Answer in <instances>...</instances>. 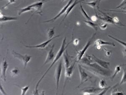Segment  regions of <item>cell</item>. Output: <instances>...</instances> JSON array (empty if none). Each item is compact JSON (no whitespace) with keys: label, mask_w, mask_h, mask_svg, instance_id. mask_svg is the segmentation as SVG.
<instances>
[{"label":"cell","mask_w":126,"mask_h":95,"mask_svg":"<svg viewBox=\"0 0 126 95\" xmlns=\"http://www.w3.org/2000/svg\"><path fill=\"white\" fill-rule=\"evenodd\" d=\"M106 86V82L104 79H101L99 83V88L101 89H105Z\"/></svg>","instance_id":"cell-30"},{"label":"cell","mask_w":126,"mask_h":95,"mask_svg":"<svg viewBox=\"0 0 126 95\" xmlns=\"http://www.w3.org/2000/svg\"><path fill=\"white\" fill-rule=\"evenodd\" d=\"M106 11H109L110 12H122V13H125V14H126V11H117V10H106Z\"/></svg>","instance_id":"cell-37"},{"label":"cell","mask_w":126,"mask_h":95,"mask_svg":"<svg viewBox=\"0 0 126 95\" xmlns=\"http://www.w3.org/2000/svg\"><path fill=\"white\" fill-rule=\"evenodd\" d=\"M54 28V27L52 28H50L47 32V37L49 39H51L53 37V36L55 34Z\"/></svg>","instance_id":"cell-24"},{"label":"cell","mask_w":126,"mask_h":95,"mask_svg":"<svg viewBox=\"0 0 126 95\" xmlns=\"http://www.w3.org/2000/svg\"><path fill=\"white\" fill-rule=\"evenodd\" d=\"M0 91H1L2 93L3 94H6V93L3 90V87H2V86L1 85H0Z\"/></svg>","instance_id":"cell-40"},{"label":"cell","mask_w":126,"mask_h":95,"mask_svg":"<svg viewBox=\"0 0 126 95\" xmlns=\"http://www.w3.org/2000/svg\"><path fill=\"white\" fill-rule=\"evenodd\" d=\"M54 44H53V46H52L50 50L47 53V58H46V60L45 62L44 65L50 62L52 60H53V59L54 58L55 55L54 52H53V49L54 48Z\"/></svg>","instance_id":"cell-12"},{"label":"cell","mask_w":126,"mask_h":95,"mask_svg":"<svg viewBox=\"0 0 126 95\" xmlns=\"http://www.w3.org/2000/svg\"><path fill=\"white\" fill-rule=\"evenodd\" d=\"M110 88V87H109V88H105V90H103V92H102L101 93H99L98 94H99V95H103V94H104L106 93V91H107L108 90V89H109Z\"/></svg>","instance_id":"cell-36"},{"label":"cell","mask_w":126,"mask_h":95,"mask_svg":"<svg viewBox=\"0 0 126 95\" xmlns=\"http://www.w3.org/2000/svg\"><path fill=\"white\" fill-rule=\"evenodd\" d=\"M108 36H109V37L110 38H111L112 39H113V40H114L116 41V42H117L118 43H119L120 44L122 45H123V46L125 47V48H126V42H123V41L120 40H119V39H116V38H114V37H113V36H110V35H108Z\"/></svg>","instance_id":"cell-29"},{"label":"cell","mask_w":126,"mask_h":95,"mask_svg":"<svg viewBox=\"0 0 126 95\" xmlns=\"http://www.w3.org/2000/svg\"><path fill=\"white\" fill-rule=\"evenodd\" d=\"M46 0H42V1H46Z\"/></svg>","instance_id":"cell-42"},{"label":"cell","mask_w":126,"mask_h":95,"mask_svg":"<svg viewBox=\"0 0 126 95\" xmlns=\"http://www.w3.org/2000/svg\"><path fill=\"white\" fill-rule=\"evenodd\" d=\"M84 21L85 23H86V24L88 25V26L92 27L94 29V30H97V26L98 24L96 23H94L93 22H92L91 21H87V20H84Z\"/></svg>","instance_id":"cell-21"},{"label":"cell","mask_w":126,"mask_h":95,"mask_svg":"<svg viewBox=\"0 0 126 95\" xmlns=\"http://www.w3.org/2000/svg\"><path fill=\"white\" fill-rule=\"evenodd\" d=\"M62 60H61L59 62L57 66L56 69L55 73V78L56 84V94H57L58 90L59 89V83L61 75L62 73Z\"/></svg>","instance_id":"cell-5"},{"label":"cell","mask_w":126,"mask_h":95,"mask_svg":"<svg viewBox=\"0 0 126 95\" xmlns=\"http://www.w3.org/2000/svg\"><path fill=\"white\" fill-rule=\"evenodd\" d=\"M97 16H92L91 19L93 22H95L96 20H97Z\"/></svg>","instance_id":"cell-38"},{"label":"cell","mask_w":126,"mask_h":95,"mask_svg":"<svg viewBox=\"0 0 126 95\" xmlns=\"http://www.w3.org/2000/svg\"><path fill=\"white\" fill-rule=\"evenodd\" d=\"M121 66H122V65L117 66L116 67L114 72L113 73V75L112 76L111 81L113 80V79H114L115 77L116 76V75H117L118 73H119V72H120L121 70Z\"/></svg>","instance_id":"cell-22"},{"label":"cell","mask_w":126,"mask_h":95,"mask_svg":"<svg viewBox=\"0 0 126 95\" xmlns=\"http://www.w3.org/2000/svg\"><path fill=\"white\" fill-rule=\"evenodd\" d=\"M92 59L96 62L99 66H101L103 68H104L105 69H109V66H110V63L105 61H102L101 60L97 58L96 56H94V55H93L92 56Z\"/></svg>","instance_id":"cell-9"},{"label":"cell","mask_w":126,"mask_h":95,"mask_svg":"<svg viewBox=\"0 0 126 95\" xmlns=\"http://www.w3.org/2000/svg\"><path fill=\"white\" fill-rule=\"evenodd\" d=\"M103 13V15L99 16V15H96L98 18L100 19L101 20H103L104 22H107L108 23H110L111 24H115L113 21V18L110 17L109 16H107L105 15L104 13Z\"/></svg>","instance_id":"cell-15"},{"label":"cell","mask_w":126,"mask_h":95,"mask_svg":"<svg viewBox=\"0 0 126 95\" xmlns=\"http://www.w3.org/2000/svg\"><path fill=\"white\" fill-rule=\"evenodd\" d=\"M96 33H94L92 37L90 38V40L87 42V43L86 44V45H85V47L83 48V49H82L81 50L79 51H77L78 52V55H77V61H79L80 60H81L82 58L83 57L84 55H85V52L87 50L88 48L90 47L92 43V41L93 40V39L94 38V36H95Z\"/></svg>","instance_id":"cell-4"},{"label":"cell","mask_w":126,"mask_h":95,"mask_svg":"<svg viewBox=\"0 0 126 95\" xmlns=\"http://www.w3.org/2000/svg\"><path fill=\"white\" fill-rule=\"evenodd\" d=\"M87 65L90 68H92L93 69V71L96 72V73H99L100 75L105 76H109L111 75V72L110 71L103 68L97 63L93 64L90 63L87 64Z\"/></svg>","instance_id":"cell-2"},{"label":"cell","mask_w":126,"mask_h":95,"mask_svg":"<svg viewBox=\"0 0 126 95\" xmlns=\"http://www.w3.org/2000/svg\"><path fill=\"white\" fill-rule=\"evenodd\" d=\"M18 19L17 17H8V16H3L2 15V16H0V23H3V22H7V21H14Z\"/></svg>","instance_id":"cell-19"},{"label":"cell","mask_w":126,"mask_h":95,"mask_svg":"<svg viewBox=\"0 0 126 95\" xmlns=\"http://www.w3.org/2000/svg\"><path fill=\"white\" fill-rule=\"evenodd\" d=\"M73 0H70L68 2L67 4L66 5V6L63 7V9H62L61 11V12H60L55 17L53 18V19H50V20H47V21H44V22H43L42 23H49V22H53V21H54L55 20H56L59 17H60V16H61L63 13L66 12L67 9L68 8V7L69 6L72 4V2L73 1Z\"/></svg>","instance_id":"cell-7"},{"label":"cell","mask_w":126,"mask_h":95,"mask_svg":"<svg viewBox=\"0 0 126 95\" xmlns=\"http://www.w3.org/2000/svg\"><path fill=\"white\" fill-rule=\"evenodd\" d=\"M122 52H123V54L124 57L125 58H126V48L124 49Z\"/></svg>","instance_id":"cell-39"},{"label":"cell","mask_w":126,"mask_h":95,"mask_svg":"<svg viewBox=\"0 0 126 95\" xmlns=\"http://www.w3.org/2000/svg\"><path fill=\"white\" fill-rule=\"evenodd\" d=\"M43 5V1L39 2L37 3H34L32 4L30 6L32 9H34L35 12H34L33 15H32L30 18L33 16L35 14H38L40 15H42L41 14L42 13V7Z\"/></svg>","instance_id":"cell-8"},{"label":"cell","mask_w":126,"mask_h":95,"mask_svg":"<svg viewBox=\"0 0 126 95\" xmlns=\"http://www.w3.org/2000/svg\"><path fill=\"white\" fill-rule=\"evenodd\" d=\"M15 85H16V86L18 87L19 88H20V89H21V91H22V94H21L23 95H25L26 94L27 91L29 89V87H30L29 85H27V86L24 87V88H22V87H21L20 86L17 85L16 84H15Z\"/></svg>","instance_id":"cell-27"},{"label":"cell","mask_w":126,"mask_h":95,"mask_svg":"<svg viewBox=\"0 0 126 95\" xmlns=\"http://www.w3.org/2000/svg\"><path fill=\"white\" fill-rule=\"evenodd\" d=\"M65 0H62V1L63 2V1H64Z\"/></svg>","instance_id":"cell-44"},{"label":"cell","mask_w":126,"mask_h":95,"mask_svg":"<svg viewBox=\"0 0 126 95\" xmlns=\"http://www.w3.org/2000/svg\"><path fill=\"white\" fill-rule=\"evenodd\" d=\"M99 26L101 30H105L107 28L108 24L107 23H102L100 24Z\"/></svg>","instance_id":"cell-32"},{"label":"cell","mask_w":126,"mask_h":95,"mask_svg":"<svg viewBox=\"0 0 126 95\" xmlns=\"http://www.w3.org/2000/svg\"><path fill=\"white\" fill-rule=\"evenodd\" d=\"M12 53L15 58H18L22 62L24 66V69L26 68L27 63L30 61L32 58V56L27 55H22L14 51H13Z\"/></svg>","instance_id":"cell-3"},{"label":"cell","mask_w":126,"mask_h":95,"mask_svg":"<svg viewBox=\"0 0 126 95\" xmlns=\"http://www.w3.org/2000/svg\"><path fill=\"white\" fill-rule=\"evenodd\" d=\"M79 39H76L73 41V44L75 45H78L79 44Z\"/></svg>","instance_id":"cell-35"},{"label":"cell","mask_w":126,"mask_h":95,"mask_svg":"<svg viewBox=\"0 0 126 95\" xmlns=\"http://www.w3.org/2000/svg\"><path fill=\"white\" fill-rule=\"evenodd\" d=\"M6 0L9 1V2L7 4H6V5H5L2 9H5L8 5L10 4L11 3H14L15 2V0Z\"/></svg>","instance_id":"cell-33"},{"label":"cell","mask_w":126,"mask_h":95,"mask_svg":"<svg viewBox=\"0 0 126 95\" xmlns=\"http://www.w3.org/2000/svg\"><path fill=\"white\" fill-rule=\"evenodd\" d=\"M78 0H75V2L73 3H72V4L71 5V6L70 5L69 6L68 8L67 9L66 12V15H65V16L64 18H63L62 22H63L64 21L66 17L69 15V14L72 11V10L73 9V8H74L75 6L78 4L79 3H80L82 1V0H80V1H78Z\"/></svg>","instance_id":"cell-18"},{"label":"cell","mask_w":126,"mask_h":95,"mask_svg":"<svg viewBox=\"0 0 126 95\" xmlns=\"http://www.w3.org/2000/svg\"><path fill=\"white\" fill-rule=\"evenodd\" d=\"M32 9V8L31 7V6L30 5V6H28L27 7L21 9H20L18 15H21V14H22V13H24V12L30 11V10H31Z\"/></svg>","instance_id":"cell-25"},{"label":"cell","mask_w":126,"mask_h":95,"mask_svg":"<svg viewBox=\"0 0 126 95\" xmlns=\"http://www.w3.org/2000/svg\"><path fill=\"white\" fill-rule=\"evenodd\" d=\"M49 0H46V1H49Z\"/></svg>","instance_id":"cell-43"},{"label":"cell","mask_w":126,"mask_h":95,"mask_svg":"<svg viewBox=\"0 0 126 95\" xmlns=\"http://www.w3.org/2000/svg\"><path fill=\"white\" fill-rule=\"evenodd\" d=\"M122 66H123L122 69H123V73L122 79H121L120 83V85L122 84L125 83L126 82V64H124Z\"/></svg>","instance_id":"cell-20"},{"label":"cell","mask_w":126,"mask_h":95,"mask_svg":"<svg viewBox=\"0 0 126 95\" xmlns=\"http://www.w3.org/2000/svg\"><path fill=\"white\" fill-rule=\"evenodd\" d=\"M80 8H81V11L82 12V14L83 15V16H84V17L86 18V19L88 20H90V21H92L91 19V18H90V17L88 16V15H87V12H86L85 11V10L84 9L83 7H82V6L81 3L80 4Z\"/></svg>","instance_id":"cell-23"},{"label":"cell","mask_w":126,"mask_h":95,"mask_svg":"<svg viewBox=\"0 0 126 95\" xmlns=\"http://www.w3.org/2000/svg\"><path fill=\"white\" fill-rule=\"evenodd\" d=\"M77 61H75L74 63L71 64V66H69V67L66 68L65 69V78H70L72 76V74L73 73V71L75 68V65L76 64Z\"/></svg>","instance_id":"cell-11"},{"label":"cell","mask_w":126,"mask_h":95,"mask_svg":"<svg viewBox=\"0 0 126 95\" xmlns=\"http://www.w3.org/2000/svg\"><path fill=\"white\" fill-rule=\"evenodd\" d=\"M121 8L122 9H126V0H123V1L119 6L116 7V9Z\"/></svg>","instance_id":"cell-31"},{"label":"cell","mask_w":126,"mask_h":95,"mask_svg":"<svg viewBox=\"0 0 126 95\" xmlns=\"http://www.w3.org/2000/svg\"><path fill=\"white\" fill-rule=\"evenodd\" d=\"M100 0H96V1H94L89 2V3H84L88 5V6H90V7H91L93 9H94L95 8H96L97 3L98 2L100 1Z\"/></svg>","instance_id":"cell-26"},{"label":"cell","mask_w":126,"mask_h":95,"mask_svg":"<svg viewBox=\"0 0 126 95\" xmlns=\"http://www.w3.org/2000/svg\"><path fill=\"white\" fill-rule=\"evenodd\" d=\"M104 50H105V55L107 57H110L112 54L111 51L106 50V49H104Z\"/></svg>","instance_id":"cell-34"},{"label":"cell","mask_w":126,"mask_h":95,"mask_svg":"<svg viewBox=\"0 0 126 95\" xmlns=\"http://www.w3.org/2000/svg\"><path fill=\"white\" fill-rule=\"evenodd\" d=\"M94 45L95 46H103V45H110L113 47L116 46V45L114 43L112 42H105L104 41L102 40L101 39H98L95 41L94 42Z\"/></svg>","instance_id":"cell-17"},{"label":"cell","mask_w":126,"mask_h":95,"mask_svg":"<svg viewBox=\"0 0 126 95\" xmlns=\"http://www.w3.org/2000/svg\"><path fill=\"white\" fill-rule=\"evenodd\" d=\"M66 37H65L64 39L63 40L62 46H61V47L60 49V50H59V52H58L57 54V55H56V57L55 58L54 60H53V62L52 63L51 65H50V66L49 67V68L47 69V70L46 71L44 74H43V76H42L41 78H40V79L39 80V81L37 82V85L36 86V88H35V90H37V88H38V87L39 86V84L40 83L41 81L43 79L44 77L46 76L47 72L50 70V69H51L52 67L53 66V65L55 63H56V62H57L59 59V58H61V57L62 56V55H63V52H65V51L66 50V49L67 48L68 45L72 42V40L71 42H70L67 45H66Z\"/></svg>","instance_id":"cell-1"},{"label":"cell","mask_w":126,"mask_h":95,"mask_svg":"<svg viewBox=\"0 0 126 95\" xmlns=\"http://www.w3.org/2000/svg\"><path fill=\"white\" fill-rule=\"evenodd\" d=\"M63 55L65 67V68H68L70 65L71 59L72 58V57L69 55L66 50L63 52Z\"/></svg>","instance_id":"cell-14"},{"label":"cell","mask_w":126,"mask_h":95,"mask_svg":"<svg viewBox=\"0 0 126 95\" xmlns=\"http://www.w3.org/2000/svg\"><path fill=\"white\" fill-rule=\"evenodd\" d=\"M78 67L80 79H81L80 85L78 86L79 87L80 85H82L84 83L87 82L91 77L89 75H88L87 73H86V72L83 70L80 64H78Z\"/></svg>","instance_id":"cell-6"},{"label":"cell","mask_w":126,"mask_h":95,"mask_svg":"<svg viewBox=\"0 0 126 95\" xmlns=\"http://www.w3.org/2000/svg\"><path fill=\"white\" fill-rule=\"evenodd\" d=\"M102 89L101 88H95L94 87L92 88H84L82 91H83V94L84 95H90L91 94H93L97 92V91H99Z\"/></svg>","instance_id":"cell-13"},{"label":"cell","mask_w":126,"mask_h":95,"mask_svg":"<svg viewBox=\"0 0 126 95\" xmlns=\"http://www.w3.org/2000/svg\"><path fill=\"white\" fill-rule=\"evenodd\" d=\"M60 35H57V36H56L53 37V38H52L51 39H49L46 42H44L40 44V45H36V46H25L26 48H40V49H43L44 48L46 47V46L51 41L53 40V39H54L60 36Z\"/></svg>","instance_id":"cell-10"},{"label":"cell","mask_w":126,"mask_h":95,"mask_svg":"<svg viewBox=\"0 0 126 95\" xmlns=\"http://www.w3.org/2000/svg\"><path fill=\"white\" fill-rule=\"evenodd\" d=\"M9 65L6 62V60L3 59V63L1 66L2 74V77H3V80L4 82L6 81V71Z\"/></svg>","instance_id":"cell-16"},{"label":"cell","mask_w":126,"mask_h":95,"mask_svg":"<svg viewBox=\"0 0 126 95\" xmlns=\"http://www.w3.org/2000/svg\"><path fill=\"white\" fill-rule=\"evenodd\" d=\"M19 73V70L17 68H14L11 71V74L13 77L16 76L18 75Z\"/></svg>","instance_id":"cell-28"},{"label":"cell","mask_w":126,"mask_h":95,"mask_svg":"<svg viewBox=\"0 0 126 95\" xmlns=\"http://www.w3.org/2000/svg\"><path fill=\"white\" fill-rule=\"evenodd\" d=\"M97 49H100V48H101V46H99V45H97Z\"/></svg>","instance_id":"cell-41"}]
</instances>
